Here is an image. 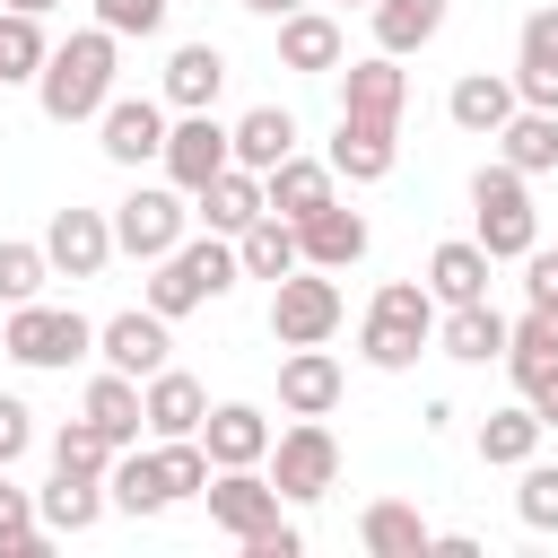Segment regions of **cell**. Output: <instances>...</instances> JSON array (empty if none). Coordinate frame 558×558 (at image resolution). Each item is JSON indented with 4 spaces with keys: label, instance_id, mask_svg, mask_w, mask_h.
I'll return each mask as SVG.
<instances>
[{
    "label": "cell",
    "instance_id": "cell-16",
    "mask_svg": "<svg viewBox=\"0 0 558 558\" xmlns=\"http://www.w3.org/2000/svg\"><path fill=\"white\" fill-rule=\"evenodd\" d=\"M340 392H349V375H340V357H331L323 340L279 357V410H288V418H331Z\"/></svg>",
    "mask_w": 558,
    "mask_h": 558
},
{
    "label": "cell",
    "instance_id": "cell-28",
    "mask_svg": "<svg viewBox=\"0 0 558 558\" xmlns=\"http://www.w3.org/2000/svg\"><path fill=\"white\" fill-rule=\"evenodd\" d=\"M427 541H436V532H427V514H418L410 497H375V506L357 514V549H366V558H427Z\"/></svg>",
    "mask_w": 558,
    "mask_h": 558
},
{
    "label": "cell",
    "instance_id": "cell-42",
    "mask_svg": "<svg viewBox=\"0 0 558 558\" xmlns=\"http://www.w3.org/2000/svg\"><path fill=\"white\" fill-rule=\"evenodd\" d=\"M44 279H52L44 244H17V235H0V305H26V296H44Z\"/></svg>",
    "mask_w": 558,
    "mask_h": 558
},
{
    "label": "cell",
    "instance_id": "cell-49",
    "mask_svg": "<svg viewBox=\"0 0 558 558\" xmlns=\"http://www.w3.org/2000/svg\"><path fill=\"white\" fill-rule=\"evenodd\" d=\"M235 9H253V17H288V9H305V0H235Z\"/></svg>",
    "mask_w": 558,
    "mask_h": 558
},
{
    "label": "cell",
    "instance_id": "cell-3",
    "mask_svg": "<svg viewBox=\"0 0 558 558\" xmlns=\"http://www.w3.org/2000/svg\"><path fill=\"white\" fill-rule=\"evenodd\" d=\"M235 279H244V270H235V235H183L174 253H157V262H148V296H140V305H157V314L174 323V314L218 305Z\"/></svg>",
    "mask_w": 558,
    "mask_h": 558
},
{
    "label": "cell",
    "instance_id": "cell-36",
    "mask_svg": "<svg viewBox=\"0 0 558 558\" xmlns=\"http://www.w3.org/2000/svg\"><path fill=\"white\" fill-rule=\"evenodd\" d=\"M235 270H244V279H288V270H296V227H288L279 209H262V218L235 235Z\"/></svg>",
    "mask_w": 558,
    "mask_h": 558
},
{
    "label": "cell",
    "instance_id": "cell-21",
    "mask_svg": "<svg viewBox=\"0 0 558 558\" xmlns=\"http://www.w3.org/2000/svg\"><path fill=\"white\" fill-rule=\"evenodd\" d=\"M201 453H209V471L262 462V453H270V418H262L253 401H209V418H201Z\"/></svg>",
    "mask_w": 558,
    "mask_h": 558
},
{
    "label": "cell",
    "instance_id": "cell-35",
    "mask_svg": "<svg viewBox=\"0 0 558 558\" xmlns=\"http://www.w3.org/2000/svg\"><path fill=\"white\" fill-rule=\"evenodd\" d=\"M541 436H549V427L532 418V401H506V410L480 418V462H488V471H514V462L541 453Z\"/></svg>",
    "mask_w": 558,
    "mask_h": 558
},
{
    "label": "cell",
    "instance_id": "cell-22",
    "mask_svg": "<svg viewBox=\"0 0 558 558\" xmlns=\"http://www.w3.org/2000/svg\"><path fill=\"white\" fill-rule=\"evenodd\" d=\"M331 183H340V174H331L323 157H305V148H296V157H279V166L262 174V209H279V218L296 227V218H314L323 201H340Z\"/></svg>",
    "mask_w": 558,
    "mask_h": 558
},
{
    "label": "cell",
    "instance_id": "cell-39",
    "mask_svg": "<svg viewBox=\"0 0 558 558\" xmlns=\"http://www.w3.org/2000/svg\"><path fill=\"white\" fill-rule=\"evenodd\" d=\"M52 549V532H44V514H35V488H17L9 471H0V558H44Z\"/></svg>",
    "mask_w": 558,
    "mask_h": 558
},
{
    "label": "cell",
    "instance_id": "cell-19",
    "mask_svg": "<svg viewBox=\"0 0 558 558\" xmlns=\"http://www.w3.org/2000/svg\"><path fill=\"white\" fill-rule=\"evenodd\" d=\"M410 105V70L392 52H366V61H340V113H366V122H401Z\"/></svg>",
    "mask_w": 558,
    "mask_h": 558
},
{
    "label": "cell",
    "instance_id": "cell-14",
    "mask_svg": "<svg viewBox=\"0 0 558 558\" xmlns=\"http://www.w3.org/2000/svg\"><path fill=\"white\" fill-rule=\"evenodd\" d=\"M340 183H384L401 166V122H366V113H340L331 122V157H323Z\"/></svg>",
    "mask_w": 558,
    "mask_h": 558
},
{
    "label": "cell",
    "instance_id": "cell-11",
    "mask_svg": "<svg viewBox=\"0 0 558 558\" xmlns=\"http://www.w3.org/2000/svg\"><path fill=\"white\" fill-rule=\"evenodd\" d=\"M157 166H166V183H174V192H201L218 166H235V148H227V122H218V113H174V122H166V148H157Z\"/></svg>",
    "mask_w": 558,
    "mask_h": 558
},
{
    "label": "cell",
    "instance_id": "cell-8",
    "mask_svg": "<svg viewBox=\"0 0 558 558\" xmlns=\"http://www.w3.org/2000/svg\"><path fill=\"white\" fill-rule=\"evenodd\" d=\"M183 235H192V192H174V183H131V192L113 201V253L157 262V253H174Z\"/></svg>",
    "mask_w": 558,
    "mask_h": 558
},
{
    "label": "cell",
    "instance_id": "cell-24",
    "mask_svg": "<svg viewBox=\"0 0 558 558\" xmlns=\"http://www.w3.org/2000/svg\"><path fill=\"white\" fill-rule=\"evenodd\" d=\"M436 349L462 357V366H488V357H506V314H497L488 296H471V305H436Z\"/></svg>",
    "mask_w": 558,
    "mask_h": 558
},
{
    "label": "cell",
    "instance_id": "cell-45",
    "mask_svg": "<svg viewBox=\"0 0 558 558\" xmlns=\"http://www.w3.org/2000/svg\"><path fill=\"white\" fill-rule=\"evenodd\" d=\"M26 445H35V410H26L17 392H0V471H9Z\"/></svg>",
    "mask_w": 558,
    "mask_h": 558
},
{
    "label": "cell",
    "instance_id": "cell-26",
    "mask_svg": "<svg viewBox=\"0 0 558 558\" xmlns=\"http://www.w3.org/2000/svg\"><path fill=\"white\" fill-rule=\"evenodd\" d=\"M218 87H227V52H218V44H174V52H166V87H157V96H166L174 113H209Z\"/></svg>",
    "mask_w": 558,
    "mask_h": 558
},
{
    "label": "cell",
    "instance_id": "cell-15",
    "mask_svg": "<svg viewBox=\"0 0 558 558\" xmlns=\"http://www.w3.org/2000/svg\"><path fill=\"white\" fill-rule=\"evenodd\" d=\"M366 244H375V227L349 201H323L314 218H296V262H314V270H349V262H366Z\"/></svg>",
    "mask_w": 558,
    "mask_h": 558
},
{
    "label": "cell",
    "instance_id": "cell-27",
    "mask_svg": "<svg viewBox=\"0 0 558 558\" xmlns=\"http://www.w3.org/2000/svg\"><path fill=\"white\" fill-rule=\"evenodd\" d=\"M514 105H523V96H514V78H506V70H462V78H453V96H445L453 131H471V140H497V122H506Z\"/></svg>",
    "mask_w": 558,
    "mask_h": 558
},
{
    "label": "cell",
    "instance_id": "cell-13",
    "mask_svg": "<svg viewBox=\"0 0 558 558\" xmlns=\"http://www.w3.org/2000/svg\"><path fill=\"white\" fill-rule=\"evenodd\" d=\"M209 523L227 532V541H253L270 514H279V488H270V471L262 462H235V471H209Z\"/></svg>",
    "mask_w": 558,
    "mask_h": 558
},
{
    "label": "cell",
    "instance_id": "cell-1",
    "mask_svg": "<svg viewBox=\"0 0 558 558\" xmlns=\"http://www.w3.org/2000/svg\"><path fill=\"white\" fill-rule=\"evenodd\" d=\"M113 78H122V35L78 26L70 44L44 52V70H35V105H44V122H96L105 96H113Z\"/></svg>",
    "mask_w": 558,
    "mask_h": 558
},
{
    "label": "cell",
    "instance_id": "cell-32",
    "mask_svg": "<svg viewBox=\"0 0 558 558\" xmlns=\"http://www.w3.org/2000/svg\"><path fill=\"white\" fill-rule=\"evenodd\" d=\"M497 157H506L514 174H558V113L514 105V113L497 122Z\"/></svg>",
    "mask_w": 558,
    "mask_h": 558
},
{
    "label": "cell",
    "instance_id": "cell-38",
    "mask_svg": "<svg viewBox=\"0 0 558 558\" xmlns=\"http://www.w3.org/2000/svg\"><path fill=\"white\" fill-rule=\"evenodd\" d=\"M113 453H122V445H113V436H105L96 418H61V427H52V471L105 480V471H113Z\"/></svg>",
    "mask_w": 558,
    "mask_h": 558
},
{
    "label": "cell",
    "instance_id": "cell-10",
    "mask_svg": "<svg viewBox=\"0 0 558 558\" xmlns=\"http://www.w3.org/2000/svg\"><path fill=\"white\" fill-rule=\"evenodd\" d=\"M96 357L113 366V375H157V366H174V323L157 314V305H131V314H105L96 323Z\"/></svg>",
    "mask_w": 558,
    "mask_h": 558
},
{
    "label": "cell",
    "instance_id": "cell-18",
    "mask_svg": "<svg viewBox=\"0 0 558 558\" xmlns=\"http://www.w3.org/2000/svg\"><path fill=\"white\" fill-rule=\"evenodd\" d=\"M506 78H514V96H523V105L558 113V0L523 17V35H514V70H506Z\"/></svg>",
    "mask_w": 558,
    "mask_h": 558
},
{
    "label": "cell",
    "instance_id": "cell-43",
    "mask_svg": "<svg viewBox=\"0 0 558 558\" xmlns=\"http://www.w3.org/2000/svg\"><path fill=\"white\" fill-rule=\"evenodd\" d=\"M157 471H166L174 497H201V488H209V453H201V436H157Z\"/></svg>",
    "mask_w": 558,
    "mask_h": 558
},
{
    "label": "cell",
    "instance_id": "cell-17",
    "mask_svg": "<svg viewBox=\"0 0 558 558\" xmlns=\"http://www.w3.org/2000/svg\"><path fill=\"white\" fill-rule=\"evenodd\" d=\"M340 61H349V35H340V17H331L323 0H305V9L279 17V70L323 78V70H340Z\"/></svg>",
    "mask_w": 558,
    "mask_h": 558
},
{
    "label": "cell",
    "instance_id": "cell-51",
    "mask_svg": "<svg viewBox=\"0 0 558 558\" xmlns=\"http://www.w3.org/2000/svg\"><path fill=\"white\" fill-rule=\"evenodd\" d=\"M323 9H375V0H323Z\"/></svg>",
    "mask_w": 558,
    "mask_h": 558
},
{
    "label": "cell",
    "instance_id": "cell-50",
    "mask_svg": "<svg viewBox=\"0 0 558 558\" xmlns=\"http://www.w3.org/2000/svg\"><path fill=\"white\" fill-rule=\"evenodd\" d=\"M0 9H17V17H52L61 0H0Z\"/></svg>",
    "mask_w": 558,
    "mask_h": 558
},
{
    "label": "cell",
    "instance_id": "cell-12",
    "mask_svg": "<svg viewBox=\"0 0 558 558\" xmlns=\"http://www.w3.org/2000/svg\"><path fill=\"white\" fill-rule=\"evenodd\" d=\"M44 262H52L61 279H96V270L113 262V209H87V201L52 209V227H44Z\"/></svg>",
    "mask_w": 558,
    "mask_h": 558
},
{
    "label": "cell",
    "instance_id": "cell-29",
    "mask_svg": "<svg viewBox=\"0 0 558 558\" xmlns=\"http://www.w3.org/2000/svg\"><path fill=\"white\" fill-rule=\"evenodd\" d=\"M227 148H235V166L270 174L279 157H296V113L288 105H253L244 122H227Z\"/></svg>",
    "mask_w": 558,
    "mask_h": 558
},
{
    "label": "cell",
    "instance_id": "cell-2",
    "mask_svg": "<svg viewBox=\"0 0 558 558\" xmlns=\"http://www.w3.org/2000/svg\"><path fill=\"white\" fill-rule=\"evenodd\" d=\"M427 349H436V296H427V279H384L375 305H366V323H357V357L375 375H410Z\"/></svg>",
    "mask_w": 558,
    "mask_h": 558
},
{
    "label": "cell",
    "instance_id": "cell-40",
    "mask_svg": "<svg viewBox=\"0 0 558 558\" xmlns=\"http://www.w3.org/2000/svg\"><path fill=\"white\" fill-rule=\"evenodd\" d=\"M44 17H17V9H0V87H35V70H44Z\"/></svg>",
    "mask_w": 558,
    "mask_h": 558
},
{
    "label": "cell",
    "instance_id": "cell-33",
    "mask_svg": "<svg viewBox=\"0 0 558 558\" xmlns=\"http://www.w3.org/2000/svg\"><path fill=\"white\" fill-rule=\"evenodd\" d=\"M514 384H532V375H549L558 366V305H523L514 323H506V357H497Z\"/></svg>",
    "mask_w": 558,
    "mask_h": 558
},
{
    "label": "cell",
    "instance_id": "cell-9",
    "mask_svg": "<svg viewBox=\"0 0 558 558\" xmlns=\"http://www.w3.org/2000/svg\"><path fill=\"white\" fill-rule=\"evenodd\" d=\"M96 148H105V166H122V174H140V166H157V148H166V96H105V113H96Z\"/></svg>",
    "mask_w": 558,
    "mask_h": 558
},
{
    "label": "cell",
    "instance_id": "cell-34",
    "mask_svg": "<svg viewBox=\"0 0 558 558\" xmlns=\"http://www.w3.org/2000/svg\"><path fill=\"white\" fill-rule=\"evenodd\" d=\"M366 17H375V52H392V61L401 52H427L445 35V0H375Z\"/></svg>",
    "mask_w": 558,
    "mask_h": 558
},
{
    "label": "cell",
    "instance_id": "cell-4",
    "mask_svg": "<svg viewBox=\"0 0 558 558\" xmlns=\"http://www.w3.org/2000/svg\"><path fill=\"white\" fill-rule=\"evenodd\" d=\"M471 244L488 262H523L541 244V209H532V174H514L506 157H488L471 174Z\"/></svg>",
    "mask_w": 558,
    "mask_h": 558
},
{
    "label": "cell",
    "instance_id": "cell-46",
    "mask_svg": "<svg viewBox=\"0 0 558 558\" xmlns=\"http://www.w3.org/2000/svg\"><path fill=\"white\" fill-rule=\"evenodd\" d=\"M235 549H244V558H296V549H305V532H296L288 514H270V523H262L253 541H235Z\"/></svg>",
    "mask_w": 558,
    "mask_h": 558
},
{
    "label": "cell",
    "instance_id": "cell-44",
    "mask_svg": "<svg viewBox=\"0 0 558 558\" xmlns=\"http://www.w3.org/2000/svg\"><path fill=\"white\" fill-rule=\"evenodd\" d=\"M87 9H96V26L122 35V44H131V35H166V0H87Z\"/></svg>",
    "mask_w": 558,
    "mask_h": 558
},
{
    "label": "cell",
    "instance_id": "cell-41",
    "mask_svg": "<svg viewBox=\"0 0 558 558\" xmlns=\"http://www.w3.org/2000/svg\"><path fill=\"white\" fill-rule=\"evenodd\" d=\"M514 514L523 532H558V462H514Z\"/></svg>",
    "mask_w": 558,
    "mask_h": 558
},
{
    "label": "cell",
    "instance_id": "cell-6",
    "mask_svg": "<svg viewBox=\"0 0 558 558\" xmlns=\"http://www.w3.org/2000/svg\"><path fill=\"white\" fill-rule=\"evenodd\" d=\"M340 323H349V296H340L331 270L296 262L288 279H270V340H279V349H314V340H331Z\"/></svg>",
    "mask_w": 558,
    "mask_h": 558
},
{
    "label": "cell",
    "instance_id": "cell-23",
    "mask_svg": "<svg viewBox=\"0 0 558 558\" xmlns=\"http://www.w3.org/2000/svg\"><path fill=\"white\" fill-rule=\"evenodd\" d=\"M192 218H201L209 235H244V227L262 218V174H253V166H218V174L192 192Z\"/></svg>",
    "mask_w": 558,
    "mask_h": 558
},
{
    "label": "cell",
    "instance_id": "cell-25",
    "mask_svg": "<svg viewBox=\"0 0 558 558\" xmlns=\"http://www.w3.org/2000/svg\"><path fill=\"white\" fill-rule=\"evenodd\" d=\"M105 506L131 514V523H148V514L174 506V488H166V471H157V445H148V453H140V445L113 453V471H105Z\"/></svg>",
    "mask_w": 558,
    "mask_h": 558
},
{
    "label": "cell",
    "instance_id": "cell-31",
    "mask_svg": "<svg viewBox=\"0 0 558 558\" xmlns=\"http://www.w3.org/2000/svg\"><path fill=\"white\" fill-rule=\"evenodd\" d=\"M35 514H44V532L61 541H78V532H96L105 523V480H78V471H52V488H35Z\"/></svg>",
    "mask_w": 558,
    "mask_h": 558
},
{
    "label": "cell",
    "instance_id": "cell-47",
    "mask_svg": "<svg viewBox=\"0 0 558 558\" xmlns=\"http://www.w3.org/2000/svg\"><path fill=\"white\" fill-rule=\"evenodd\" d=\"M523 296H532V305H558V253H549V244L523 253Z\"/></svg>",
    "mask_w": 558,
    "mask_h": 558
},
{
    "label": "cell",
    "instance_id": "cell-48",
    "mask_svg": "<svg viewBox=\"0 0 558 558\" xmlns=\"http://www.w3.org/2000/svg\"><path fill=\"white\" fill-rule=\"evenodd\" d=\"M523 401H532V418H541V427H558V366H549V375H532V384H523Z\"/></svg>",
    "mask_w": 558,
    "mask_h": 558
},
{
    "label": "cell",
    "instance_id": "cell-30",
    "mask_svg": "<svg viewBox=\"0 0 558 558\" xmlns=\"http://www.w3.org/2000/svg\"><path fill=\"white\" fill-rule=\"evenodd\" d=\"M488 270H497V262H488L471 235H445V244L427 253V296H436V305H471V296H488Z\"/></svg>",
    "mask_w": 558,
    "mask_h": 558
},
{
    "label": "cell",
    "instance_id": "cell-5",
    "mask_svg": "<svg viewBox=\"0 0 558 558\" xmlns=\"http://www.w3.org/2000/svg\"><path fill=\"white\" fill-rule=\"evenodd\" d=\"M0 349H9L17 366H35V375H61V366L96 357V323H87L78 305H44V296H26V305H9Z\"/></svg>",
    "mask_w": 558,
    "mask_h": 558
},
{
    "label": "cell",
    "instance_id": "cell-7",
    "mask_svg": "<svg viewBox=\"0 0 558 558\" xmlns=\"http://www.w3.org/2000/svg\"><path fill=\"white\" fill-rule=\"evenodd\" d=\"M262 471H270L279 506H314V497H331V480H340V436H331L323 418H296V427L270 436Z\"/></svg>",
    "mask_w": 558,
    "mask_h": 558
},
{
    "label": "cell",
    "instance_id": "cell-20",
    "mask_svg": "<svg viewBox=\"0 0 558 558\" xmlns=\"http://www.w3.org/2000/svg\"><path fill=\"white\" fill-rule=\"evenodd\" d=\"M201 418H209V392H201V375H183V366H157V375L140 384V427H148V436H201Z\"/></svg>",
    "mask_w": 558,
    "mask_h": 558
},
{
    "label": "cell",
    "instance_id": "cell-37",
    "mask_svg": "<svg viewBox=\"0 0 558 558\" xmlns=\"http://www.w3.org/2000/svg\"><path fill=\"white\" fill-rule=\"evenodd\" d=\"M78 418H96V427H105L113 445H140V436H148V427H140V375H113V366H105V375L87 384Z\"/></svg>",
    "mask_w": 558,
    "mask_h": 558
}]
</instances>
